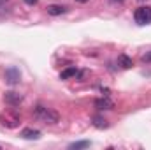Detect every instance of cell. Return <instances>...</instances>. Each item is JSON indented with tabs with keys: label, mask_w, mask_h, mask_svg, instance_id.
Segmentation results:
<instances>
[{
	"label": "cell",
	"mask_w": 151,
	"mask_h": 150,
	"mask_svg": "<svg viewBox=\"0 0 151 150\" xmlns=\"http://www.w3.org/2000/svg\"><path fill=\"white\" fill-rule=\"evenodd\" d=\"M34 117L40 122H44V124H49V125H55V124L60 122V113L56 110H53V108L44 106V104H37L34 108Z\"/></svg>",
	"instance_id": "obj_1"
},
{
	"label": "cell",
	"mask_w": 151,
	"mask_h": 150,
	"mask_svg": "<svg viewBox=\"0 0 151 150\" xmlns=\"http://www.w3.org/2000/svg\"><path fill=\"white\" fill-rule=\"evenodd\" d=\"M0 124L5 129H16L21 124V117L14 111V110H5V111L0 113Z\"/></svg>",
	"instance_id": "obj_2"
},
{
	"label": "cell",
	"mask_w": 151,
	"mask_h": 150,
	"mask_svg": "<svg viewBox=\"0 0 151 150\" xmlns=\"http://www.w3.org/2000/svg\"><path fill=\"white\" fill-rule=\"evenodd\" d=\"M134 18H135V23H139V25L151 23V7H139V9H135Z\"/></svg>",
	"instance_id": "obj_3"
},
{
	"label": "cell",
	"mask_w": 151,
	"mask_h": 150,
	"mask_svg": "<svg viewBox=\"0 0 151 150\" xmlns=\"http://www.w3.org/2000/svg\"><path fill=\"white\" fill-rule=\"evenodd\" d=\"M4 101H5L9 106H19V104L23 103V95L18 94V92H14V90H9V92L4 94Z\"/></svg>",
	"instance_id": "obj_4"
},
{
	"label": "cell",
	"mask_w": 151,
	"mask_h": 150,
	"mask_svg": "<svg viewBox=\"0 0 151 150\" xmlns=\"http://www.w3.org/2000/svg\"><path fill=\"white\" fill-rule=\"evenodd\" d=\"M19 79H21V73H19V69H16V67H9V69H5V81H7L9 85H18Z\"/></svg>",
	"instance_id": "obj_5"
},
{
	"label": "cell",
	"mask_w": 151,
	"mask_h": 150,
	"mask_svg": "<svg viewBox=\"0 0 151 150\" xmlns=\"http://www.w3.org/2000/svg\"><path fill=\"white\" fill-rule=\"evenodd\" d=\"M19 136L25 138V140H39V138H40V131L32 129V127H27V129H23V131L19 133Z\"/></svg>",
	"instance_id": "obj_6"
},
{
	"label": "cell",
	"mask_w": 151,
	"mask_h": 150,
	"mask_svg": "<svg viewBox=\"0 0 151 150\" xmlns=\"http://www.w3.org/2000/svg\"><path fill=\"white\" fill-rule=\"evenodd\" d=\"M95 108H99V110H113L114 103L107 97H100V99L95 101Z\"/></svg>",
	"instance_id": "obj_7"
},
{
	"label": "cell",
	"mask_w": 151,
	"mask_h": 150,
	"mask_svg": "<svg viewBox=\"0 0 151 150\" xmlns=\"http://www.w3.org/2000/svg\"><path fill=\"white\" fill-rule=\"evenodd\" d=\"M65 12H67L65 5H58V4L47 5V14H51V16H60V14H65Z\"/></svg>",
	"instance_id": "obj_8"
},
{
	"label": "cell",
	"mask_w": 151,
	"mask_h": 150,
	"mask_svg": "<svg viewBox=\"0 0 151 150\" xmlns=\"http://www.w3.org/2000/svg\"><path fill=\"white\" fill-rule=\"evenodd\" d=\"M118 66H121L123 69H130V67L134 66V62H132L130 57H127V55H119V57H118Z\"/></svg>",
	"instance_id": "obj_9"
},
{
	"label": "cell",
	"mask_w": 151,
	"mask_h": 150,
	"mask_svg": "<svg viewBox=\"0 0 151 150\" xmlns=\"http://www.w3.org/2000/svg\"><path fill=\"white\" fill-rule=\"evenodd\" d=\"M77 76V69L76 67H67L65 71L60 73V79H70V78H76Z\"/></svg>",
	"instance_id": "obj_10"
},
{
	"label": "cell",
	"mask_w": 151,
	"mask_h": 150,
	"mask_svg": "<svg viewBox=\"0 0 151 150\" xmlns=\"http://www.w3.org/2000/svg\"><path fill=\"white\" fill-rule=\"evenodd\" d=\"M93 125H95V127H99V129H106V127H109L107 120H106V118H102V117H93Z\"/></svg>",
	"instance_id": "obj_11"
},
{
	"label": "cell",
	"mask_w": 151,
	"mask_h": 150,
	"mask_svg": "<svg viewBox=\"0 0 151 150\" xmlns=\"http://www.w3.org/2000/svg\"><path fill=\"white\" fill-rule=\"evenodd\" d=\"M86 147H90V141H77L70 145V149H86Z\"/></svg>",
	"instance_id": "obj_12"
},
{
	"label": "cell",
	"mask_w": 151,
	"mask_h": 150,
	"mask_svg": "<svg viewBox=\"0 0 151 150\" xmlns=\"http://www.w3.org/2000/svg\"><path fill=\"white\" fill-rule=\"evenodd\" d=\"M142 60H144V62H151V51H148V53L142 55Z\"/></svg>",
	"instance_id": "obj_13"
},
{
	"label": "cell",
	"mask_w": 151,
	"mask_h": 150,
	"mask_svg": "<svg viewBox=\"0 0 151 150\" xmlns=\"http://www.w3.org/2000/svg\"><path fill=\"white\" fill-rule=\"evenodd\" d=\"M25 2H27L28 5H35V4H37L39 0H25Z\"/></svg>",
	"instance_id": "obj_14"
},
{
	"label": "cell",
	"mask_w": 151,
	"mask_h": 150,
	"mask_svg": "<svg viewBox=\"0 0 151 150\" xmlns=\"http://www.w3.org/2000/svg\"><path fill=\"white\" fill-rule=\"evenodd\" d=\"M111 4H123V0H109Z\"/></svg>",
	"instance_id": "obj_15"
},
{
	"label": "cell",
	"mask_w": 151,
	"mask_h": 150,
	"mask_svg": "<svg viewBox=\"0 0 151 150\" xmlns=\"http://www.w3.org/2000/svg\"><path fill=\"white\" fill-rule=\"evenodd\" d=\"M76 2H79V4H86L88 0H76Z\"/></svg>",
	"instance_id": "obj_16"
},
{
	"label": "cell",
	"mask_w": 151,
	"mask_h": 150,
	"mask_svg": "<svg viewBox=\"0 0 151 150\" xmlns=\"http://www.w3.org/2000/svg\"><path fill=\"white\" fill-rule=\"evenodd\" d=\"M0 149H2V147H0Z\"/></svg>",
	"instance_id": "obj_17"
}]
</instances>
